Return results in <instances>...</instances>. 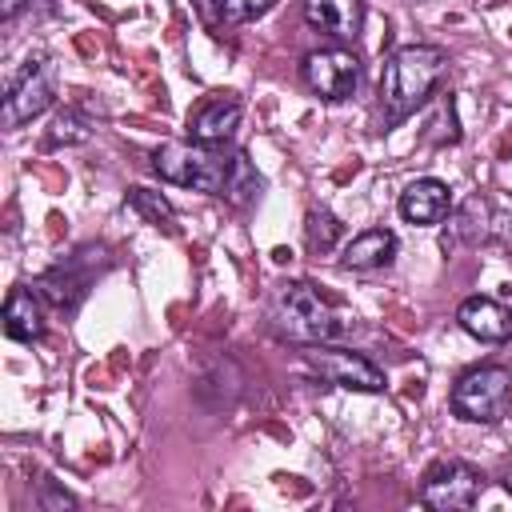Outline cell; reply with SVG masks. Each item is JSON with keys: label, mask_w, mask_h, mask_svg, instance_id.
<instances>
[{"label": "cell", "mask_w": 512, "mask_h": 512, "mask_svg": "<svg viewBox=\"0 0 512 512\" xmlns=\"http://www.w3.org/2000/svg\"><path fill=\"white\" fill-rule=\"evenodd\" d=\"M444 68H448V52L436 48V44H404V48H396L384 60V72H380L384 124L392 128V124L408 120L432 96V88L440 84Z\"/></svg>", "instance_id": "obj_1"}, {"label": "cell", "mask_w": 512, "mask_h": 512, "mask_svg": "<svg viewBox=\"0 0 512 512\" xmlns=\"http://www.w3.org/2000/svg\"><path fill=\"white\" fill-rule=\"evenodd\" d=\"M272 320L280 332H288L292 340H304V344H336L356 332V320L344 308H336L328 296H320L308 280L280 284V292L272 300Z\"/></svg>", "instance_id": "obj_2"}, {"label": "cell", "mask_w": 512, "mask_h": 512, "mask_svg": "<svg viewBox=\"0 0 512 512\" xmlns=\"http://www.w3.org/2000/svg\"><path fill=\"white\" fill-rule=\"evenodd\" d=\"M228 164H232V156H224L220 148L200 144V140H168L152 152V168L160 180L192 188V192H208V196L224 192Z\"/></svg>", "instance_id": "obj_3"}, {"label": "cell", "mask_w": 512, "mask_h": 512, "mask_svg": "<svg viewBox=\"0 0 512 512\" xmlns=\"http://www.w3.org/2000/svg\"><path fill=\"white\" fill-rule=\"evenodd\" d=\"M512 400V372L500 364H480L464 372L452 388V412L468 424H496Z\"/></svg>", "instance_id": "obj_4"}, {"label": "cell", "mask_w": 512, "mask_h": 512, "mask_svg": "<svg viewBox=\"0 0 512 512\" xmlns=\"http://www.w3.org/2000/svg\"><path fill=\"white\" fill-rule=\"evenodd\" d=\"M52 100H56V64L48 52H32L4 88V124L20 128L40 112H48Z\"/></svg>", "instance_id": "obj_5"}, {"label": "cell", "mask_w": 512, "mask_h": 512, "mask_svg": "<svg viewBox=\"0 0 512 512\" xmlns=\"http://www.w3.org/2000/svg\"><path fill=\"white\" fill-rule=\"evenodd\" d=\"M304 368L332 388H348V392H384V372L352 352V348H332V344H308L304 352Z\"/></svg>", "instance_id": "obj_6"}, {"label": "cell", "mask_w": 512, "mask_h": 512, "mask_svg": "<svg viewBox=\"0 0 512 512\" xmlns=\"http://www.w3.org/2000/svg\"><path fill=\"white\" fill-rule=\"evenodd\" d=\"M300 76L320 100H348L360 84V56L352 48H340V44L316 48L304 56Z\"/></svg>", "instance_id": "obj_7"}, {"label": "cell", "mask_w": 512, "mask_h": 512, "mask_svg": "<svg viewBox=\"0 0 512 512\" xmlns=\"http://www.w3.org/2000/svg\"><path fill=\"white\" fill-rule=\"evenodd\" d=\"M484 492V476L464 464V460H444L436 464L424 484H420V504L424 508H436V512H464L480 500Z\"/></svg>", "instance_id": "obj_8"}, {"label": "cell", "mask_w": 512, "mask_h": 512, "mask_svg": "<svg viewBox=\"0 0 512 512\" xmlns=\"http://www.w3.org/2000/svg\"><path fill=\"white\" fill-rule=\"evenodd\" d=\"M448 212H452V188L444 180H436V176L412 180L400 192V216L408 224H440Z\"/></svg>", "instance_id": "obj_9"}, {"label": "cell", "mask_w": 512, "mask_h": 512, "mask_svg": "<svg viewBox=\"0 0 512 512\" xmlns=\"http://www.w3.org/2000/svg\"><path fill=\"white\" fill-rule=\"evenodd\" d=\"M456 320L468 336H476L484 344H504L512 336V312L504 304H496L492 296H468L456 308Z\"/></svg>", "instance_id": "obj_10"}, {"label": "cell", "mask_w": 512, "mask_h": 512, "mask_svg": "<svg viewBox=\"0 0 512 512\" xmlns=\"http://www.w3.org/2000/svg\"><path fill=\"white\" fill-rule=\"evenodd\" d=\"M304 20L336 40H356L364 28V0H304Z\"/></svg>", "instance_id": "obj_11"}, {"label": "cell", "mask_w": 512, "mask_h": 512, "mask_svg": "<svg viewBox=\"0 0 512 512\" xmlns=\"http://www.w3.org/2000/svg\"><path fill=\"white\" fill-rule=\"evenodd\" d=\"M240 100H232V96H216V100H208L196 116H192V124H188V132H192V140H200V144H212V148H224L232 136H236V128H240Z\"/></svg>", "instance_id": "obj_12"}, {"label": "cell", "mask_w": 512, "mask_h": 512, "mask_svg": "<svg viewBox=\"0 0 512 512\" xmlns=\"http://www.w3.org/2000/svg\"><path fill=\"white\" fill-rule=\"evenodd\" d=\"M392 256H396V232H388V228H368V232H360V236H352V240L344 244L340 264L352 268V272H372V268L392 264Z\"/></svg>", "instance_id": "obj_13"}, {"label": "cell", "mask_w": 512, "mask_h": 512, "mask_svg": "<svg viewBox=\"0 0 512 512\" xmlns=\"http://www.w3.org/2000/svg\"><path fill=\"white\" fill-rule=\"evenodd\" d=\"M4 332H8L12 340H20V344L40 340V332H44V312H40L36 292L12 288V296L4 300Z\"/></svg>", "instance_id": "obj_14"}, {"label": "cell", "mask_w": 512, "mask_h": 512, "mask_svg": "<svg viewBox=\"0 0 512 512\" xmlns=\"http://www.w3.org/2000/svg\"><path fill=\"white\" fill-rule=\"evenodd\" d=\"M488 232H492V204L484 196H468L460 208H452V224H448L444 248L448 244H480Z\"/></svg>", "instance_id": "obj_15"}, {"label": "cell", "mask_w": 512, "mask_h": 512, "mask_svg": "<svg viewBox=\"0 0 512 512\" xmlns=\"http://www.w3.org/2000/svg\"><path fill=\"white\" fill-rule=\"evenodd\" d=\"M260 192H264V180H260L256 164L248 160V152H232L228 180H224V192H220V196H224L232 208H248V204L260 200Z\"/></svg>", "instance_id": "obj_16"}, {"label": "cell", "mask_w": 512, "mask_h": 512, "mask_svg": "<svg viewBox=\"0 0 512 512\" xmlns=\"http://www.w3.org/2000/svg\"><path fill=\"white\" fill-rule=\"evenodd\" d=\"M128 204L136 208V212H144L156 228H168L172 232V220H176V212H172V204L160 196V192H148V188H132L128 192Z\"/></svg>", "instance_id": "obj_17"}, {"label": "cell", "mask_w": 512, "mask_h": 512, "mask_svg": "<svg viewBox=\"0 0 512 512\" xmlns=\"http://www.w3.org/2000/svg\"><path fill=\"white\" fill-rule=\"evenodd\" d=\"M304 236H308V248H312V252H328V248L336 244V236H340V224H336L332 212L312 208V212H308V228H304Z\"/></svg>", "instance_id": "obj_18"}, {"label": "cell", "mask_w": 512, "mask_h": 512, "mask_svg": "<svg viewBox=\"0 0 512 512\" xmlns=\"http://www.w3.org/2000/svg\"><path fill=\"white\" fill-rule=\"evenodd\" d=\"M88 136H92V128L80 112H60L52 132H48V144H84Z\"/></svg>", "instance_id": "obj_19"}, {"label": "cell", "mask_w": 512, "mask_h": 512, "mask_svg": "<svg viewBox=\"0 0 512 512\" xmlns=\"http://www.w3.org/2000/svg\"><path fill=\"white\" fill-rule=\"evenodd\" d=\"M276 0H216V16L228 20V24H244V20H256L272 8Z\"/></svg>", "instance_id": "obj_20"}, {"label": "cell", "mask_w": 512, "mask_h": 512, "mask_svg": "<svg viewBox=\"0 0 512 512\" xmlns=\"http://www.w3.org/2000/svg\"><path fill=\"white\" fill-rule=\"evenodd\" d=\"M40 508H44V512H64V508H76V496L64 492V488H56V484H44V492H40Z\"/></svg>", "instance_id": "obj_21"}, {"label": "cell", "mask_w": 512, "mask_h": 512, "mask_svg": "<svg viewBox=\"0 0 512 512\" xmlns=\"http://www.w3.org/2000/svg\"><path fill=\"white\" fill-rule=\"evenodd\" d=\"M20 8H24V0H0V16H4V20H12Z\"/></svg>", "instance_id": "obj_22"}, {"label": "cell", "mask_w": 512, "mask_h": 512, "mask_svg": "<svg viewBox=\"0 0 512 512\" xmlns=\"http://www.w3.org/2000/svg\"><path fill=\"white\" fill-rule=\"evenodd\" d=\"M504 488H508V492H512V468H508V476H504Z\"/></svg>", "instance_id": "obj_23"}]
</instances>
